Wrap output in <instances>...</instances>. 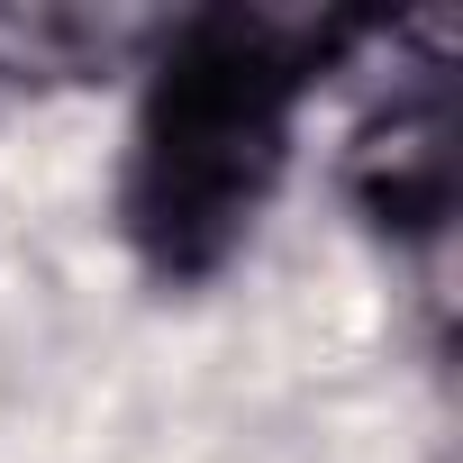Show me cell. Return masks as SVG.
<instances>
[{"label": "cell", "instance_id": "cell-1", "mask_svg": "<svg viewBox=\"0 0 463 463\" xmlns=\"http://www.w3.org/2000/svg\"><path fill=\"white\" fill-rule=\"evenodd\" d=\"M364 37L373 19L300 10V0H218L155 28L118 173V237L164 291L237 264L282 191L300 100Z\"/></svg>", "mask_w": 463, "mask_h": 463}, {"label": "cell", "instance_id": "cell-2", "mask_svg": "<svg viewBox=\"0 0 463 463\" xmlns=\"http://www.w3.org/2000/svg\"><path fill=\"white\" fill-rule=\"evenodd\" d=\"M454 191H463V109H454V73L418 64V82H400L345 146V200L364 209L373 237L391 246H445L454 227Z\"/></svg>", "mask_w": 463, "mask_h": 463}, {"label": "cell", "instance_id": "cell-3", "mask_svg": "<svg viewBox=\"0 0 463 463\" xmlns=\"http://www.w3.org/2000/svg\"><path fill=\"white\" fill-rule=\"evenodd\" d=\"M164 19L137 10H73V0H28V10H0V73L10 82H91L109 64H146Z\"/></svg>", "mask_w": 463, "mask_h": 463}]
</instances>
